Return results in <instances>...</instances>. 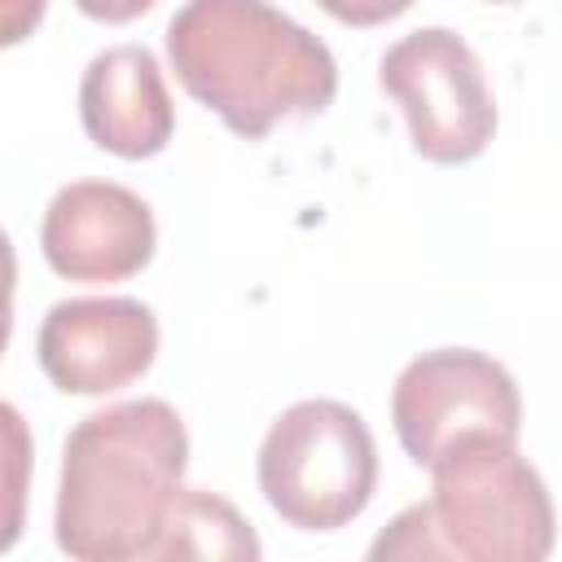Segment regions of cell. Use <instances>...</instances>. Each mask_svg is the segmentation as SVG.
Wrapping results in <instances>:
<instances>
[{
  "label": "cell",
  "mask_w": 562,
  "mask_h": 562,
  "mask_svg": "<svg viewBox=\"0 0 562 562\" xmlns=\"http://www.w3.org/2000/svg\"><path fill=\"white\" fill-rule=\"evenodd\" d=\"M430 470L422 501L435 558L540 562L553 549V501L540 470L505 439H461Z\"/></svg>",
  "instance_id": "obj_3"
},
{
  "label": "cell",
  "mask_w": 562,
  "mask_h": 562,
  "mask_svg": "<svg viewBox=\"0 0 562 562\" xmlns=\"http://www.w3.org/2000/svg\"><path fill=\"white\" fill-rule=\"evenodd\" d=\"M44 378L66 395H110L149 373L158 321L140 299H61L48 307L35 342Z\"/></svg>",
  "instance_id": "obj_7"
},
{
  "label": "cell",
  "mask_w": 562,
  "mask_h": 562,
  "mask_svg": "<svg viewBox=\"0 0 562 562\" xmlns=\"http://www.w3.org/2000/svg\"><path fill=\"white\" fill-rule=\"evenodd\" d=\"M184 465L189 435L167 400H123L88 413L61 448L57 549L79 562L149 558Z\"/></svg>",
  "instance_id": "obj_1"
},
{
  "label": "cell",
  "mask_w": 562,
  "mask_h": 562,
  "mask_svg": "<svg viewBox=\"0 0 562 562\" xmlns=\"http://www.w3.org/2000/svg\"><path fill=\"white\" fill-rule=\"evenodd\" d=\"M492 4H514V0H492Z\"/></svg>",
  "instance_id": "obj_16"
},
{
  "label": "cell",
  "mask_w": 562,
  "mask_h": 562,
  "mask_svg": "<svg viewBox=\"0 0 562 562\" xmlns=\"http://www.w3.org/2000/svg\"><path fill=\"white\" fill-rule=\"evenodd\" d=\"M395 439L413 465H435L461 439L518 443L522 400L509 369L470 347H439L408 360L391 386Z\"/></svg>",
  "instance_id": "obj_6"
},
{
  "label": "cell",
  "mask_w": 562,
  "mask_h": 562,
  "mask_svg": "<svg viewBox=\"0 0 562 562\" xmlns=\"http://www.w3.org/2000/svg\"><path fill=\"white\" fill-rule=\"evenodd\" d=\"M167 57L184 92L246 140L338 92L329 44L268 0H184L167 22Z\"/></svg>",
  "instance_id": "obj_2"
},
{
  "label": "cell",
  "mask_w": 562,
  "mask_h": 562,
  "mask_svg": "<svg viewBox=\"0 0 562 562\" xmlns=\"http://www.w3.org/2000/svg\"><path fill=\"white\" fill-rule=\"evenodd\" d=\"M382 92L404 110L413 149L426 162L461 167L496 136V101L479 53L448 26L395 40L378 61Z\"/></svg>",
  "instance_id": "obj_5"
},
{
  "label": "cell",
  "mask_w": 562,
  "mask_h": 562,
  "mask_svg": "<svg viewBox=\"0 0 562 562\" xmlns=\"http://www.w3.org/2000/svg\"><path fill=\"white\" fill-rule=\"evenodd\" d=\"M154 4H158V0H75V9H79L83 18H92V22H110V26L132 22V18L149 13Z\"/></svg>",
  "instance_id": "obj_15"
},
{
  "label": "cell",
  "mask_w": 562,
  "mask_h": 562,
  "mask_svg": "<svg viewBox=\"0 0 562 562\" xmlns=\"http://www.w3.org/2000/svg\"><path fill=\"white\" fill-rule=\"evenodd\" d=\"M79 119L97 149L114 158H154L176 132V105L158 57L145 44L97 53L79 79Z\"/></svg>",
  "instance_id": "obj_9"
},
{
  "label": "cell",
  "mask_w": 562,
  "mask_h": 562,
  "mask_svg": "<svg viewBox=\"0 0 562 562\" xmlns=\"http://www.w3.org/2000/svg\"><path fill=\"white\" fill-rule=\"evenodd\" d=\"M44 9L48 0H0V48L31 40L35 26L44 22Z\"/></svg>",
  "instance_id": "obj_13"
},
{
  "label": "cell",
  "mask_w": 562,
  "mask_h": 562,
  "mask_svg": "<svg viewBox=\"0 0 562 562\" xmlns=\"http://www.w3.org/2000/svg\"><path fill=\"white\" fill-rule=\"evenodd\" d=\"M31 426L26 417L0 400V553H9L26 527V492H31Z\"/></svg>",
  "instance_id": "obj_11"
},
{
  "label": "cell",
  "mask_w": 562,
  "mask_h": 562,
  "mask_svg": "<svg viewBox=\"0 0 562 562\" xmlns=\"http://www.w3.org/2000/svg\"><path fill=\"white\" fill-rule=\"evenodd\" d=\"M154 246L158 228L149 202L114 180H70L53 193L40 224L48 268L83 285L136 277L154 259Z\"/></svg>",
  "instance_id": "obj_8"
},
{
  "label": "cell",
  "mask_w": 562,
  "mask_h": 562,
  "mask_svg": "<svg viewBox=\"0 0 562 562\" xmlns=\"http://www.w3.org/2000/svg\"><path fill=\"white\" fill-rule=\"evenodd\" d=\"M259 553H263L259 536L224 496L180 483L149 558H246L255 562Z\"/></svg>",
  "instance_id": "obj_10"
},
{
  "label": "cell",
  "mask_w": 562,
  "mask_h": 562,
  "mask_svg": "<svg viewBox=\"0 0 562 562\" xmlns=\"http://www.w3.org/2000/svg\"><path fill=\"white\" fill-rule=\"evenodd\" d=\"M13 290H18V255L9 233L0 228V351L9 347V334H13Z\"/></svg>",
  "instance_id": "obj_14"
},
{
  "label": "cell",
  "mask_w": 562,
  "mask_h": 562,
  "mask_svg": "<svg viewBox=\"0 0 562 562\" xmlns=\"http://www.w3.org/2000/svg\"><path fill=\"white\" fill-rule=\"evenodd\" d=\"M373 487L378 443L351 404L299 400L259 443V492L299 531L347 527L364 514Z\"/></svg>",
  "instance_id": "obj_4"
},
{
  "label": "cell",
  "mask_w": 562,
  "mask_h": 562,
  "mask_svg": "<svg viewBox=\"0 0 562 562\" xmlns=\"http://www.w3.org/2000/svg\"><path fill=\"white\" fill-rule=\"evenodd\" d=\"M342 26H382L413 9V0H316Z\"/></svg>",
  "instance_id": "obj_12"
}]
</instances>
